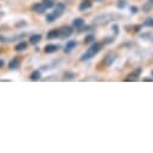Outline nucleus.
<instances>
[{
    "mask_svg": "<svg viewBox=\"0 0 153 153\" xmlns=\"http://www.w3.org/2000/svg\"><path fill=\"white\" fill-rule=\"evenodd\" d=\"M118 16L113 15V13H101V15H98L94 17L93 19V23L95 25H104V24H107L110 23L111 21H114Z\"/></svg>",
    "mask_w": 153,
    "mask_h": 153,
    "instance_id": "1",
    "label": "nucleus"
},
{
    "mask_svg": "<svg viewBox=\"0 0 153 153\" xmlns=\"http://www.w3.org/2000/svg\"><path fill=\"white\" fill-rule=\"evenodd\" d=\"M100 48H101V44H98V42H95V44H93L92 46H91V48H88L82 56H81V58H80V60H88V59H91V58H93L99 51H100Z\"/></svg>",
    "mask_w": 153,
    "mask_h": 153,
    "instance_id": "2",
    "label": "nucleus"
},
{
    "mask_svg": "<svg viewBox=\"0 0 153 153\" xmlns=\"http://www.w3.org/2000/svg\"><path fill=\"white\" fill-rule=\"evenodd\" d=\"M46 6L42 4V3H40V4H35V5H33V7H31V10L34 11V12H36V13H44L45 11H46Z\"/></svg>",
    "mask_w": 153,
    "mask_h": 153,
    "instance_id": "3",
    "label": "nucleus"
},
{
    "mask_svg": "<svg viewBox=\"0 0 153 153\" xmlns=\"http://www.w3.org/2000/svg\"><path fill=\"white\" fill-rule=\"evenodd\" d=\"M71 34H72V29L70 27H63L59 29V36H62V37L70 36Z\"/></svg>",
    "mask_w": 153,
    "mask_h": 153,
    "instance_id": "4",
    "label": "nucleus"
},
{
    "mask_svg": "<svg viewBox=\"0 0 153 153\" xmlns=\"http://www.w3.org/2000/svg\"><path fill=\"white\" fill-rule=\"evenodd\" d=\"M64 10H65V6H64L63 4H58V5L56 6V9H54V11H53L52 13L56 16V18H58L59 16H62V15H63Z\"/></svg>",
    "mask_w": 153,
    "mask_h": 153,
    "instance_id": "5",
    "label": "nucleus"
},
{
    "mask_svg": "<svg viewBox=\"0 0 153 153\" xmlns=\"http://www.w3.org/2000/svg\"><path fill=\"white\" fill-rule=\"evenodd\" d=\"M91 7H92V3L89 1V0H85V1H82L81 5H80V11H86Z\"/></svg>",
    "mask_w": 153,
    "mask_h": 153,
    "instance_id": "6",
    "label": "nucleus"
},
{
    "mask_svg": "<svg viewBox=\"0 0 153 153\" xmlns=\"http://www.w3.org/2000/svg\"><path fill=\"white\" fill-rule=\"evenodd\" d=\"M113 62H114V56H113L112 53H108V54L105 57V65H106V66H110Z\"/></svg>",
    "mask_w": 153,
    "mask_h": 153,
    "instance_id": "7",
    "label": "nucleus"
},
{
    "mask_svg": "<svg viewBox=\"0 0 153 153\" xmlns=\"http://www.w3.org/2000/svg\"><path fill=\"white\" fill-rule=\"evenodd\" d=\"M40 77H41V74H40V71H37V70H35V71H33L30 74V80L31 81H37V80H40Z\"/></svg>",
    "mask_w": 153,
    "mask_h": 153,
    "instance_id": "8",
    "label": "nucleus"
},
{
    "mask_svg": "<svg viewBox=\"0 0 153 153\" xmlns=\"http://www.w3.org/2000/svg\"><path fill=\"white\" fill-rule=\"evenodd\" d=\"M58 46L57 45H47L46 47H45V52L46 53H53V52H56V51H58Z\"/></svg>",
    "mask_w": 153,
    "mask_h": 153,
    "instance_id": "9",
    "label": "nucleus"
},
{
    "mask_svg": "<svg viewBox=\"0 0 153 153\" xmlns=\"http://www.w3.org/2000/svg\"><path fill=\"white\" fill-rule=\"evenodd\" d=\"M40 40H41V35H39V34H35V35L30 36V44H33V45H36Z\"/></svg>",
    "mask_w": 153,
    "mask_h": 153,
    "instance_id": "10",
    "label": "nucleus"
},
{
    "mask_svg": "<svg viewBox=\"0 0 153 153\" xmlns=\"http://www.w3.org/2000/svg\"><path fill=\"white\" fill-rule=\"evenodd\" d=\"M58 36H59V30L53 29L47 34V39H54V37H58Z\"/></svg>",
    "mask_w": 153,
    "mask_h": 153,
    "instance_id": "11",
    "label": "nucleus"
},
{
    "mask_svg": "<svg viewBox=\"0 0 153 153\" xmlns=\"http://www.w3.org/2000/svg\"><path fill=\"white\" fill-rule=\"evenodd\" d=\"M18 65H19V60H18L17 58H13V59L9 63V68H10V69H17Z\"/></svg>",
    "mask_w": 153,
    "mask_h": 153,
    "instance_id": "12",
    "label": "nucleus"
},
{
    "mask_svg": "<svg viewBox=\"0 0 153 153\" xmlns=\"http://www.w3.org/2000/svg\"><path fill=\"white\" fill-rule=\"evenodd\" d=\"M72 24H74L75 28H79L80 29V28H82V25L85 24V22L81 18H76V19H74V23Z\"/></svg>",
    "mask_w": 153,
    "mask_h": 153,
    "instance_id": "13",
    "label": "nucleus"
},
{
    "mask_svg": "<svg viewBox=\"0 0 153 153\" xmlns=\"http://www.w3.org/2000/svg\"><path fill=\"white\" fill-rule=\"evenodd\" d=\"M76 46V41H69L68 44H66V46H65V52H70L71 50H74V47Z\"/></svg>",
    "mask_w": 153,
    "mask_h": 153,
    "instance_id": "14",
    "label": "nucleus"
},
{
    "mask_svg": "<svg viewBox=\"0 0 153 153\" xmlns=\"http://www.w3.org/2000/svg\"><path fill=\"white\" fill-rule=\"evenodd\" d=\"M15 50L16 51H24V50H27V44L25 42H19V44L16 45Z\"/></svg>",
    "mask_w": 153,
    "mask_h": 153,
    "instance_id": "15",
    "label": "nucleus"
},
{
    "mask_svg": "<svg viewBox=\"0 0 153 153\" xmlns=\"http://www.w3.org/2000/svg\"><path fill=\"white\" fill-rule=\"evenodd\" d=\"M42 4L47 7V9H51L54 4H53V1H52V0H44V1H42Z\"/></svg>",
    "mask_w": 153,
    "mask_h": 153,
    "instance_id": "16",
    "label": "nucleus"
},
{
    "mask_svg": "<svg viewBox=\"0 0 153 153\" xmlns=\"http://www.w3.org/2000/svg\"><path fill=\"white\" fill-rule=\"evenodd\" d=\"M127 6V3L124 1V0H120V1L117 3V7L118 9H124Z\"/></svg>",
    "mask_w": 153,
    "mask_h": 153,
    "instance_id": "17",
    "label": "nucleus"
},
{
    "mask_svg": "<svg viewBox=\"0 0 153 153\" xmlns=\"http://www.w3.org/2000/svg\"><path fill=\"white\" fill-rule=\"evenodd\" d=\"M46 21H47V22H54V21H56V16H54L53 13H50V15L46 16Z\"/></svg>",
    "mask_w": 153,
    "mask_h": 153,
    "instance_id": "18",
    "label": "nucleus"
},
{
    "mask_svg": "<svg viewBox=\"0 0 153 153\" xmlns=\"http://www.w3.org/2000/svg\"><path fill=\"white\" fill-rule=\"evenodd\" d=\"M93 40H94V36H93V35H89V36H87V37H86L85 42H86V44H91Z\"/></svg>",
    "mask_w": 153,
    "mask_h": 153,
    "instance_id": "19",
    "label": "nucleus"
},
{
    "mask_svg": "<svg viewBox=\"0 0 153 153\" xmlns=\"http://www.w3.org/2000/svg\"><path fill=\"white\" fill-rule=\"evenodd\" d=\"M145 24L148 25V27H153V18H148V19H146Z\"/></svg>",
    "mask_w": 153,
    "mask_h": 153,
    "instance_id": "20",
    "label": "nucleus"
},
{
    "mask_svg": "<svg viewBox=\"0 0 153 153\" xmlns=\"http://www.w3.org/2000/svg\"><path fill=\"white\" fill-rule=\"evenodd\" d=\"M64 77H69V80H71V79L75 77V75L71 74V72H65V74H64Z\"/></svg>",
    "mask_w": 153,
    "mask_h": 153,
    "instance_id": "21",
    "label": "nucleus"
},
{
    "mask_svg": "<svg viewBox=\"0 0 153 153\" xmlns=\"http://www.w3.org/2000/svg\"><path fill=\"white\" fill-rule=\"evenodd\" d=\"M151 1H149V4H146V5H143V10H145V12H148L149 10H151Z\"/></svg>",
    "mask_w": 153,
    "mask_h": 153,
    "instance_id": "22",
    "label": "nucleus"
},
{
    "mask_svg": "<svg viewBox=\"0 0 153 153\" xmlns=\"http://www.w3.org/2000/svg\"><path fill=\"white\" fill-rule=\"evenodd\" d=\"M130 11H131V13H136L137 12V7L136 6H131L130 7Z\"/></svg>",
    "mask_w": 153,
    "mask_h": 153,
    "instance_id": "23",
    "label": "nucleus"
},
{
    "mask_svg": "<svg viewBox=\"0 0 153 153\" xmlns=\"http://www.w3.org/2000/svg\"><path fill=\"white\" fill-rule=\"evenodd\" d=\"M145 81H148V82H152L153 81V79H148V77H146V79H143Z\"/></svg>",
    "mask_w": 153,
    "mask_h": 153,
    "instance_id": "24",
    "label": "nucleus"
},
{
    "mask_svg": "<svg viewBox=\"0 0 153 153\" xmlns=\"http://www.w3.org/2000/svg\"><path fill=\"white\" fill-rule=\"evenodd\" d=\"M3 65H4V60H3V59H0V68H1Z\"/></svg>",
    "mask_w": 153,
    "mask_h": 153,
    "instance_id": "25",
    "label": "nucleus"
},
{
    "mask_svg": "<svg viewBox=\"0 0 153 153\" xmlns=\"http://www.w3.org/2000/svg\"><path fill=\"white\" fill-rule=\"evenodd\" d=\"M148 1H151V3H152V4H153V0H148Z\"/></svg>",
    "mask_w": 153,
    "mask_h": 153,
    "instance_id": "26",
    "label": "nucleus"
},
{
    "mask_svg": "<svg viewBox=\"0 0 153 153\" xmlns=\"http://www.w3.org/2000/svg\"><path fill=\"white\" fill-rule=\"evenodd\" d=\"M99 1H100V0H99Z\"/></svg>",
    "mask_w": 153,
    "mask_h": 153,
    "instance_id": "27",
    "label": "nucleus"
}]
</instances>
